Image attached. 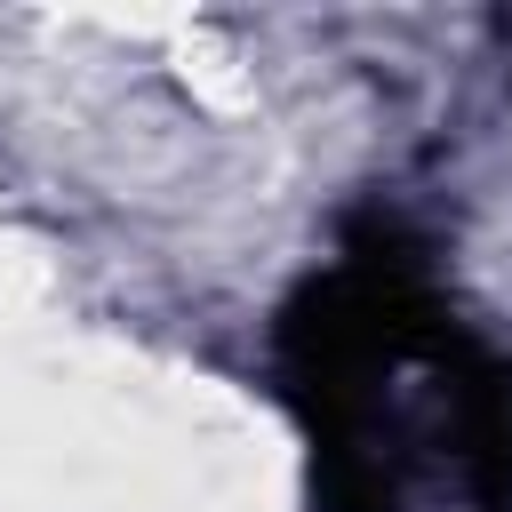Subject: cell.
Here are the masks:
<instances>
[{"instance_id":"1","label":"cell","mask_w":512,"mask_h":512,"mask_svg":"<svg viewBox=\"0 0 512 512\" xmlns=\"http://www.w3.org/2000/svg\"><path fill=\"white\" fill-rule=\"evenodd\" d=\"M328 512H512V368L408 256L360 248L288 312Z\"/></svg>"}]
</instances>
